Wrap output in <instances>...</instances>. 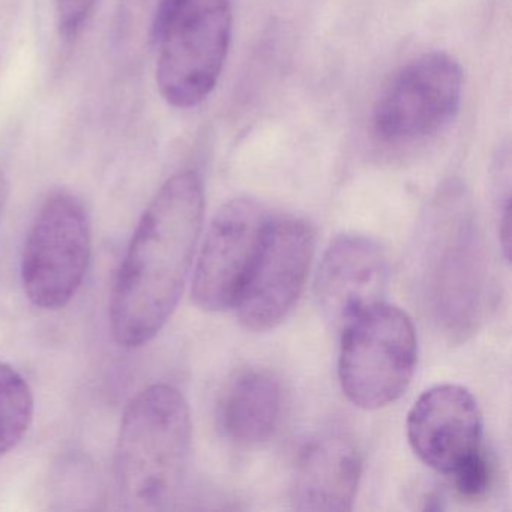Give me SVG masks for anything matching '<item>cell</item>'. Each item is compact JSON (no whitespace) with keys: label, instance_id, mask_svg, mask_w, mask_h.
Listing matches in <instances>:
<instances>
[{"label":"cell","instance_id":"obj_1","mask_svg":"<svg viewBox=\"0 0 512 512\" xmlns=\"http://www.w3.org/2000/svg\"><path fill=\"white\" fill-rule=\"evenodd\" d=\"M205 191L190 170L164 182L143 212L110 295L109 319L119 346H145L172 317L196 253Z\"/></svg>","mask_w":512,"mask_h":512},{"label":"cell","instance_id":"obj_2","mask_svg":"<svg viewBox=\"0 0 512 512\" xmlns=\"http://www.w3.org/2000/svg\"><path fill=\"white\" fill-rule=\"evenodd\" d=\"M416 278L425 308L454 343L472 337L491 301L490 256L472 199L460 182L440 188L416 241Z\"/></svg>","mask_w":512,"mask_h":512},{"label":"cell","instance_id":"obj_3","mask_svg":"<svg viewBox=\"0 0 512 512\" xmlns=\"http://www.w3.org/2000/svg\"><path fill=\"white\" fill-rule=\"evenodd\" d=\"M190 407L169 385H152L125 409L115 449V476L134 509L166 508L181 488L191 455Z\"/></svg>","mask_w":512,"mask_h":512},{"label":"cell","instance_id":"obj_4","mask_svg":"<svg viewBox=\"0 0 512 512\" xmlns=\"http://www.w3.org/2000/svg\"><path fill=\"white\" fill-rule=\"evenodd\" d=\"M232 29L230 0H161L152 37L158 46V91L169 106L193 109L212 94Z\"/></svg>","mask_w":512,"mask_h":512},{"label":"cell","instance_id":"obj_5","mask_svg":"<svg viewBox=\"0 0 512 512\" xmlns=\"http://www.w3.org/2000/svg\"><path fill=\"white\" fill-rule=\"evenodd\" d=\"M338 377L355 406L377 410L397 401L409 388L418 359L412 319L380 301L341 328Z\"/></svg>","mask_w":512,"mask_h":512},{"label":"cell","instance_id":"obj_6","mask_svg":"<svg viewBox=\"0 0 512 512\" xmlns=\"http://www.w3.org/2000/svg\"><path fill=\"white\" fill-rule=\"evenodd\" d=\"M92 256V229L82 200L67 191L41 205L26 236L22 283L35 307L61 310L79 292Z\"/></svg>","mask_w":512,"mask_h":512},{"label":"cell","instance_id":"obj_7","mask_svg":"<svg viewBox=\"0 0 512 512\" xmlns=\"http://www.w3.org/2000/svg\"><path fill=\"white\" fill-rule=\"evenodd\" d=\"M463 70L448 53L430 52L407 62L374 104V134L389 145L419 142L448 127L461 106Z\"/></svg>","mask_w":512,"mask_h":512},{"label":"cell","instance_id":"obj_8","mask_svg":"<svg viewBox=\"0 0 512 512\" xmlns=\"http://www.w3.org/2000/svg\"><path fill=\"white\" fill-rule=\"evenodd\" d=\"M314 254V230L302 218L269 220L236 299L239 322L254 332L280 325L304 290Z\"/></svg>","mask_w":512,"mask_h":512},{"label":"cell","instance_id":"obj_9","mask_svg":"<svg viewBox=\"0 0 512 512\" xmlns=\"http://www.w3.org/2000/svg\"><path fill=\"white\" fill-rule=\"evenodd\" d=\"M271 215L260 203L236 199L215 215L193 277V301L211 313L235 307Z\"/></svg>","mask_w":512,"mask_h":512},{"label":"cell","instance_id":"obj_10","mask_svg":"<svg viewBox=\"0 0 512 512\" xmlns=\"http://www.w3.org/2000/svg\"><path fill=\"white\" fill-rule=\"evenodd\" d=\"M407 439L431 469L451 475L484 449L482 415L469 389L439 385L425 391L407 416Z\"/></svg>","mask_w":512,"mask_h":512},{"label":"cell","instance_id":"obj_11","mask_svg":"<svg viewBox=\"0 0 512 512\" xmlns=\"http://www.w3.org/2000/svg\"><path fill=\"white\" fill-rule=\"evenodd\" d=\"M388 265L385 253L364 235L335 239L317 271V304L334 328H343L353 317L382 301Z\"/></svg>","mask_w":512,"mask_h":512},{"label":"cell","instance_id":"obj_12","mask_svg":"<svg viewBox=\"0 0 512 512\" xmlns=\"http://www.w3.org/2000/svg\"><path fill=\"white\" fill-rule=\"evenodd\" d=\"M362 458L344 431H320L296 457L290 499L299 511H350L361 481Z\"/></svg>","mask_w":512,"mask_h":512},{"label":"cell","instance_id":"obj_13","mask_svg":"<svg viewBox=\"0 0 512 512\" xmlns=\"http://www.w3.org/2000/svg\"><path fill=\"white\" fill-rule=\"evenodd\" d=\"M281 409L283 394L277 377L266 370H248L227 386L218 409V422L230 442L259 445L274 436Z\"/></svg>","mask_w":512,"mask_h":512},{"label":"cell","instance_id":"obj_14","mask_svg":"<svg viewBox=\"0 0 512 512\" xmlns=\"http://www.w3.org/2000/svg\"><path fill=\"white\" fill-rule=\"evenodd\" d=\"M35 400L25 377L0 362V457L19 445L34 419Z\"/></svg>","mask_w":512,"mask_h":512},{"label":"cell","instance_id":"obj_15","mask_svg":"<svg viewBox=\"0 0 512 512\" xmlns=\"http://www.w3.org/2000/svg\"><path fill=\"white\" fill-rule=\"evenodd\" d=\"M449 476L454 479L455 490L464 499L476 500L485 496L490 490L491 478H493L490 460L485 454V449L464 461Z\"/></svg>","mask_w":512,"mask_h":512},{"label":"cell","instance_id":"obj_16","mask_svg":"<svg viewBox=\"0 0 512 512\" xmlns=\"http://www.w3.org/2000/svg\"><path fill=\"white\" fill-rule=\"evenodd\" d=\"M97 0H55L56 20L61 35L77 37L94 13Z\"/></svg>","mask_w":512,"mask_h":512},{"label":"cell","instance_id":"obj_17","mask_svg":"<svg viewBox=\"0 0 512 512\" xmlns=\"http://www.w3.org/2000/svg\"><path fill=\"white\" fill-rule=\"evenodd\" d=\"M8 197H10V182L5 178L4 173H0V220L7 208Z\"/></svg>","mask_w":512,"mask_h":512}]
</instances>
